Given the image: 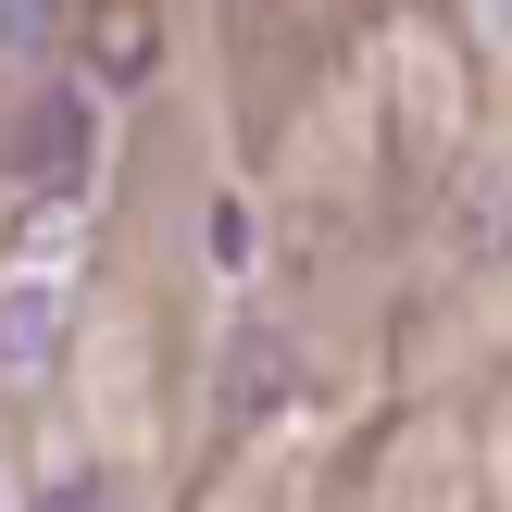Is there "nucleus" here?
I'll use <instances>...</instances> for the list:
<instances>
[{"mask_svg":"<svg viewBox=\"0 0 512 512\" xmlns=\"http://www.w3.org/2000/svg\"><path fill=\"white\" fill-rule=\"evenodd\" d=\"M25 163H38L50 188H75V175H88V100H38V113H25Z\"/></svg>","mask_w":512,"mask_h":512,"instance_id":"obj_2","label":"nucleus"},{"mask_svg":"<svg viewBox=\"0 0 512 512\" xmlns=\"http://www.w3.org/2000/svg\"><path fill=\"white\" fill-rule=\"evenodd\" d=\"M50 13H63V0H0V50H38Z\"/></svg>","mask_w":512,"mask_h":512,"instance_id":"obj_5","label":"nucleus"},{"mask_svg":"<svg viewBox=\"0 0 512 512\" xmlns=\"http://www.w3.org/2000/svg\"><path fill=\"white\" fill-rule=\"evenodd\" d=\"M150 50H163V38H150V0H100V13H88V63L113 75V88H138Z\"/></svg>","mask_w":512,"mask_h":512,"instance_id":"obj_1","label":"nucleus"},{"mask_svg":"<svg viewBox=\"0 0 512 512\" xmlns=\"http://www.w3.org/2000/svg\"><path fill=\"white\" fill-rule=\"evenodd\" d=\"M275 388H288V350H275V338L225 350V413H250V400H275Z\"/></svg>","mask_w":512,"mask_h":512,"instance_id":"obj_4","label":"nucleus"},{"mask_svg":"<svg viewBox=\"0 0 512 512\" xmlns=\"http://www.w3.org/2000/svg\"><path fill=\"white\" fill-rule=\"evenodd\" d=\"M50 338H63V313H50V300H13V313H0V375H38Z\"/></svg>","mask_w":512,"mask_h":512,"instance_id":"obj_3","label":"nucleus"}]
</instances>
